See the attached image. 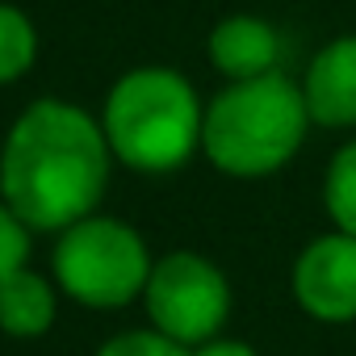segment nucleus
<instances>
[{
  "label": "nucleus",
  "instance_id": "obj_5",
  "mask_svg": "<svg viewBox=\"0 0 356 356\" xmlns=\"http://www.w3.org/2000/svg\"><path fill=\"white\" fill-rule=\"evenodd\" d=\"M143 302H147L155 331H163L168 339L185 348H202L218 339L231 314V285L214 260L197 252H172L155 260Z\"/></svg>",
  "mask_w": 356,
  "mask_h": 356
},
{
  "label": "nucleus",
  "instance_id": "obj_7",
  "mask_svg": "<svg viewBox=\"0 0 356 356\" xmlns=\"http://www.w3.org/2000/svg\"><path fill=\"white\" fill-rule=\"evenodd\" d=\"M310 122L348 130L356 126V34L331 38L306 67L302 80Z\"/></svg>",
  "mask_w": 356,
  "mask_h": 356
},
{
  "label": "nucleus",
  "instance_id": "obj_8",
  "mask_svg": "<svg viewBox=\"0 0 356 356\" xmlns=\"http://www.w3.org/2000/svg\"><path fill=\"white\" fill-rule=\"evenodd\" d=\"M210 63L227 80H256V76L281 72L277 67L281 63V34L264 17L235 13V17L214 26V34H210Z\"/></svg>",
  "mask_w": 356,
  "mask_h": 356
},
{
  "label": "nucleus",
  "instance_id": "obj_10",
  "mask_svg": "<svg viewBox=\"0 0 356 356\" xmlns=\"http://www.w3.org/2000/svg\"><path fill=\"white\" fill-rule=\"evenodd\" d=\"M323 210L335 222V231L356 235V138H348L323 176Z\"/></svg>",
  "mask_w": 356,
  "mask_h": 356
},
{
  "label": "nucleus",
  "instance_id": "obj_6",
  "mask_svg": "<svg viewBox=\"0 0 356 356\" xmlns=\"http://www.w3.org/2000/svg\"><path fill=\"white\" fill-rule=\"evenodd\" d=\"M293 302L318 323L356 318V235L331 231L310 239L289 273Z\"/></svg>",
  "mask_w": 356,
  "mask_h": 356
},
{
  "label": "nucleus",
  "instance_id": "obj_2",
  "mask_svg": "<svg viewBox=\"0 0 356 356\" xmlns=\"http://www.w3.org/2000/svg\"><path fill=\"white\" fill-rule=\"evenodd\" d=\"M306 126V92L285 72L231 80L206 105L202 151L218 172L239 176V181H260V176L281 172L302 151Z\"/></svg>",
  "mask_w": 356,
  "mask_h": 356
},
{
  "label": "nucleus",
  "instance_id": "obj_13",
  "mask_svg": "<svg viewBox=\"0 0 356 356\" xmlns=\"http://www.w3.org/2000/svg\"><path fill=\"white\" fill-rule=\"evenodd\" d=\"M26 256H30V227L0 197V277L26 268Z\"/></svg>",
  "mask_w": 356,
  "mask_h": 356
},
{
  "label": "nucleus",
  "instance_id": "obj_9",
  "mask_svg": "<svg viewBox=\"0 0 356 356\" xmlns=\"http://www.w3.org/2000/svg\"><path fill=\"white\" fill-rule=\"evenodd\" d=\"M55 323V289L47 277L17 268L0 277V327L17 339H34Z\"/></svg>",
  "mask_w": 356,
  "mask_h": 356
},
{
  "label": "nucleus",
  "instance_id": "obj_11",
  "mask_svg": "<svg viewBox=\"0 0 356 356\" xmlns=\"http://www.w3.org/2000/svg\"><path fill=\"white\" fill-rule=\"evenodd\" d=\"M38 55V34L30 17L13 5H0V84H9L34 67Z\"/></svg>",
  "mask_w": 356,
  "mask_h": 356
},
{
  "label": "nucleus",
  "instance_id": "obj_12",
  "mask_svg": "<svg viewBox=\"0 0 356 356\" xmlns=\"http://www.w3.org/2000/svg\"><path fill=\"white\" fill-rule=\"evenodd\" d=\"M97 356H193V348L168 339L163 331H126L109 339Z\"/></svg>",
  "mask_w": 356,
  "mask_h": 356
},
{
  "label": "nucleus",
  "instance_id": "obj_4",
  "mask_svg": "<svg viewBox=\"0 0 356 356\" xmlns=\"http://www.w3.org/2000/svg\"><path fill=\"white\" fill-rule=\"evenodd\" d=\"M147 243L118 218H80L55 243V277L63 293L92 310H118L147 289L151 277Z\"/></svg>",
  "mask_w": 356,
  "mask_h": 356
},
{
  "label": "nucleus",
  "instance_id": "obj_3",
  "mask_svg": "<svg viewBox=\"0 0 356 356\" xmlns=\"http://www.w3.org/2000/svg\"><path fill=\"white\" fill-rule=\"evenodd\" d=\"M101 126L113 159H122L126 168L176 172L202 147L206 109L181 72L134 67L109 88Z\"/></svg>",
  "mask_w": 356,
  "mask_h": 356
},
{
  "label": "nucleus",
  "instance_id": "obj_1",
  "mask_svg": "<svg viewBox=\"0 0 356 356\" xmlns=\"http://www.w3.org/2000/svg\"><path fill=\"white\" fill-rule=\"evenodd\" d=\"M109 138L67 101H34L0 155V197L30 231H67L97 210L109 185Z\"/></svg>",
  "mask_w": 356,
  "mask_h": 356
},
{
  "label": "nucleus",
  "instance_id": "obj_14",
  "mask_svg": "<svg viewBox=\"0 0 356 356\" xmlns=\"http://www.w3.org/2000/svg\"><path fill=\"white\" fill-rule=\"evenodd\" d=\"M193 356H256V348L243 339H210V343L193 348Z\"/></svg>",
  "mask_w": 356,
  "mask_h": 356
}]
</instances>
